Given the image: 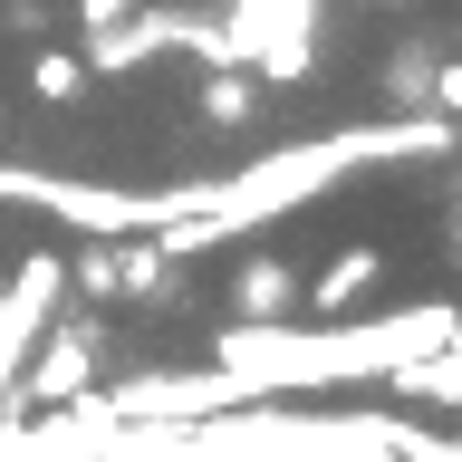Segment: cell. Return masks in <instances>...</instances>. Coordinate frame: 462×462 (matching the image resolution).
<instances>
[{"label": "cell", "instance_id": "obj_1", "mask_svg": "<svg viewBox=\"0 0 462 462\" xmlns=\"http://www.w3.org/2000/svg\"><path fill=\"white\" fill-rule=\"evenodd\" d=\"M462 337V309H404V318H328V328H280V318H231L212 337V366L231 395H318V385H375L404 356H433Z\"/></svg>", "mask_w": 462, "mask_h": 462}, {"label": "cell", "instance_id": "obj_2", "mask_svg": "<svg viewBox=\"0 0 462 462\" xmlns=\"http://www.w3.org/2000/svg\"><path fill=\"white\" fill-rule=\"evenodd\" d=\"M241 58L260 68V87H309L318 68V0H231L222 10Z\"/></svg>", "mask_w": 462, "mask_h": 462}, {"label": "cell", "instance_id": "obj_3", "mask_svg": "<svg viewBox=\"0 0 462 462\" xmlns=\"http://www.w3.org/2000/svg\"><path fill=\"white\" fill-rule=\"evenodd\" d=\"M97 346H106V318H97V309H78L68 328H49V337H39V366L10 375V414H20V404L49 414V404L87 395V385H97Z\"/></svg>", "mask_w": 462, "mask_h": 462}, {"label": "cell", "instance_id": "obj_4", "mask_svg": "<svg viewBox=\"0 0 462 462\" xmlns=\"http://www.w3.org/2000/svg\"><path fill=\"white\" fill-rule=\"evenodd\" d=\"M173 49V10H125V20H106V29H87V78H125V68H144V58H164Z\"/></svg>", "mask_w": 462, "mask_h": 462}, {"label": "cell", "instance_id": "obj_5", "mask_svg": "<svg viewBox=\"0 0 462 462\" xmlns=\"http://www.w3.org/2000/svg\"><path fill=\"white\" fill-rule=\"evenodd\" d=\"M375 280H385V251H375V241H346V251L328 260V270H318L299 299H309L318 318H356V309L375 299Z\"/></svg>", "mask_w": 462, "mask_h": 462}, {"label": "cell", "instance_id": "obj_6", "mask_svg": "<svg viewBox=\"0 0 462 462\" xmlns=\"http://www.w3.org/2000/svg\"><path fill=\"white\" fill-rule=\"evenodd\" d=\"M260 97H270V87H260V68H241V58H231V68H202V125H212V135H241V125H251L260 116Z\"/></svg>", "mask_w": 462, "mask_h": 462}, {"label": "cell", "instance_id": "obj_7", "mask_svg": "<svg viewBox=\"0 0 462 462\" xmlns=\"http://www.w3.org/2000/svg\"><path fill=\"white\" fill-rule=\"evenodd\" d=\"M289 309H299V280H289L270 251L231 270V318H289Z\"/></svg>", "mask_w": 462, "mask_h": 462}, {"label": "cell", "instance_id": "obj_8", "mask_svg": "<svg viewBox=\"0 0 462 462\" xmlns=\"http://www.w3.org/2000/svg\"><path fill=\"white\" fill-rule=\"evenodd\" d=\"M87 58L78 49H49V39H29V97H39V106H78L87 97Z\"/></svg>", "mask_w": 462, "mask_h": 462}, {"label": "cell", "instance_id": "obj_9", "mask_svg": "<svg viewBox=\"0 0 462 462\" xmlns=\"http://www.w3.org/2000/svg\"><path fill=\"white\" fill-rule=\"evenodd\" d=\"M375 87H385V106H424V97H433V49L414 39V29L385 49V78H375Z\"/></svg>", "mask_w": 462, "mask_h": 462}, {"label": "cell", "instance_id": "obj_10", "mask_svg": "<svg viewBox=\"0 0 462 462\" xmlns=\"http://www.w3.org/2000/svg\"><path fill=\"white\" fill-rule=\"evenodd\" d=\"M424 106H443L462 125V58H433V97H424Z\"/></svg>", "mask_w": 462, "mask_h": 462}, {"label": "cell", "instance_id": "obj_11", "mask_svg": "<svg viewBox=\"0 0 462 462\" xmlns=\"http://www.w3.org/2000/svg\"><path fill=\"white\" fill-rule=\"evenodd\" d=\"M0 20H10V29H29V39H39V29H49V0H0Z\"/></svg>", "mask_w": 462, "mask_h": 462}, {"label": "cell", "instance_id": "obj_12", "mask_svg": "<svg viewBox=\"0 0 462 462\" xmlns=\"http://www.w3.org/2000/svg\"><path fill=\"white\" fill-rule=\"evenodd\" d=\"M135 0H78V29H106V20H125Z\"/></svg>", "mask_w": 462, "mask_h": 462}, {"label": "cell", "instance_id": "obj_13", "mask_svg": "<svg viewBox=\"0 0 462 462\" xmlns=\"http://www.w3.org/2000/svg\"><path fill=\"white\" fill-rule=\"evenodd\" d=\"M453 251H462V183H453Z\"/></svg>", "mask_w": 462, "mask_h": 462}, {"label": "cell", "instance_id": "obj_14", "mask_svg": "<svg viewBox=\"0 0 462 462\" xmlns=\"http://www.w3.org/2000/svg\"><path fill=\"white\" fill-rule=\"evenodd\" d=\"M443 453H453V462H462V433H443Z\"/></svg>", "mask_w": 462, "mask_h": 462}, {"label": "cell", "instance_id": "obj_15", "mask_svg": "<svg viewBox=\"0 0 462 462\" xmlns=\"http://www.w3.org/2000/svg\"><path fill=\"white\" fill-rule=\"evenodd\" d=\"M385 10H404V0H385Z\"/></svg>", "mask_w": 462, "mask_h": 462}]
</instances>
